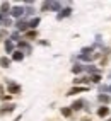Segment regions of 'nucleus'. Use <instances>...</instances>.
<instances>
[{
	"label": "nucleus",
	"mask_w": 111,
	"mask_h": 121,
	"mask_svg": "<svg viewBox=\"0 0 111 121\" xmlns=\"http://www.w3.org/2000/svg\"><path fill=\"white\" fill-rule=\"evenodd\" d=\"M43 10H48V9H51V2H43Z\"/></svg>",
	"instance_id": "5701e85b"
},
{
	"label": "nucleus",
	"mask_w": 111,
	"mask_h": 121,
	"mask_svg": "<svg viewBox=\"0 0 111 121\" xmlns=\"http://www.w3.org/2000/svg\"><path fill=\"white\" fill-rule=\"evenodd\" d=\"M89 80H91V78H75L74 82H75V84H89Z\"/></svg>",
	"instance_id": "aec40b11"
},
{
	"label": "nucleus",
	"mask_w": 111,
	"mask_h": 121,
	"mask_svg": "<svg viewBox=\"0 0 111 121\" xmlns=\"http://www.w3.org/2000/svg\"><path fill=\"white\" fill-rule=\"evenodd\" d=\"M108 114H109V109H108V108H99V109H98V116L104 118V116H108Z\"/></svg>",
	"instance_id": "9b49d317"
},
{
	"label": "nucleus",
	"mask_w": 111,
	"mask_h": 121,
	"mask_svg": "<svg viewBox=\"0 0 111 121\" xmlns=\"http://www.w3.org/2000/svg\"><path fill=\"white\" fill-rule=\"evenodd\" d=\"M0 67H4V68L10 67V60L7 58V56H2V58H0Z\"/></svg>",
	"instance_id": "1a4fd4ad"
},
{
	"label": "nucleus",
	"mask_w": 111,
	"mask_h": 121,
	"mask_svg": "<svg viewBox=\"0 0 111 121\" xmlns=\"http://www.w3.org/2000/svg\"><path fill=\"white\" fill-rule=\"evenodd\" d=\"M26 38H27V39H34V38H36V31H27V33H26Z\"/></svg>",
	"instance_id": "6ab92c4d"
},
{
	"label": "nucleus",
	"mask_w": 111,
	"mask_h": 121,
	"mask_svg": "<svg viewBox=\"0 0 111 121\" xmlns=\"http://www.w3.org/2000/svg\"><path fill=\"white\" fill-rule=\"evenodd\" d=\"M15 26H17V29L21 31V33H26L27 27H29V24H27V22H24V21H17V24H15Z\"/></svg>",
	"instance_id": "39448f33"
},
{
	"label": "nucleus",
	"mask_w": 111,
	"mask_h": 121,
	"mask_svg": "<svg viewBox=\"0 0 111 121\" xmlns=\"http://www.w3.org/2000/svg\"><path fill=\"white\" fill-rule=\"evenodd\" d=\"M85 70L89 72V73H92V75H96V73H98V68H96V67H92V65H89V67H85Z\"/></svg>",
	"instance_id": "f3484780"
},
{
	"label": "nucleus",
	"mask_w": 111,
	"mask_h": 121,
	"mask_svg": "<svg viewBox=\"0 0 111 121\" xmlns=\"http://www.w3.org/2000/svg\"><path fill=\"white\" fill-rule=\"evenodd\" d=\"M14 121H21V116H17V118H15V119H14Z\"/></svg>",
	"instance_id": "a878e982"
},
{
	"label": "nucleus",
	"mask_w": 111,
	"mask_h": 121,
	"mask_svg": "<svg viewBox=\"0 0 111 121\" xmlns=\"http://www.w3.org/2000/svg\"><path fill=\"white\" fill-rule=\"evenodd\" d=\"M22 58H24V53H22V51H15V53L12 55V60H14V61H21Z\"/></svg>",
	"instance_id": "9d476101"
},
{
	"label": "nucleus",
	"mask_w": 111,
	"mask_h": 121,
	"mask_svg": "<svg viewBox=\"0 0 111 121\" xmlns=\"http://www.w3.org/2000/svg\"><path fill=\"white\" fill-rule=\"evenodd\" d=\"M99 101H101L102 104H108V102L111 101V97H109V95H106V94H99Z\"/></svg>",
	"instance_id": "4468645a"
},
{
	"label": "nucleus",
	"mask_w": 111,
	"mask_h": 121,
	"mask_svg": "<svg viewBox=\"0 0 111 121\" xmlns=\"http://www.w3.org/2000/svg\"><path fill=\"white\" fill-rule=\"evenodd\" d=\"M91 80H92V82H96V84H98V82H99V80H101V77H99V73H96V75H92V77H91Z\"/></svg>",
	"instance_id": "b1692460"
},
{
	"label": "nucleus",
	"mask_w": 111,
	"mask_h": 121,
	"mask_svg": "<svg viewBox=\"0 0 111 121\" xmlns=\"http://www.w3.org/2000/svg\"><path fill=\"white\" fill-rule=\"evenodd\" d=\"M109 121H111V119H109Z\"/></svg>",
	"instance_id": "cd10ccee"
},
{
	"label": "nucleus",
	"mask_w": 111,
	"mask_h": 121,
	"mask_svg": "<svg viewBox=\"0 0 111 121\" xmlns=\"http://www.w3.org/2000/svg\"><path fill=\"white\" fill-rule=\"evenodd\" d=\"M60 7H62L60 2H51V9L53 10H60Z\"/></svg>",
	"instance_id": "412c9836"
},
{
	"label": "nucleus",
	"mask_w": 111,
	"mask_h": 121,
	"mask_svg": "<svg viewBox=\"0 0 111 121\" xmlns=\"http://www.w3.org/2000/svg\"><path fill=\"white\" fill-rule=\"evenodd\" d=\"M85 91H87V87H74V89L68 91L67 95H72V94H77V92H85Z\"/></svg>",
	"instance_id": "0eeeda50"
},
{
	"label": "nucleus",
	"mask_w": 111,
	"mask_h": 121,
	"mask_svg": "<svg viewBox=\"0 0 111 121\" xmlns=\"http://www.w3.org/2000/svg\"><path fill=\"white\" fill-rule=\"evenodd\" d=\"M82 70H84V68H82L80 65H74V67H72V73H80Z\"/></svg>",
	"instance_id": "a211bd4d"
},
{
	"label": "nucleus",
	"mask_w": 111,
	"mask_h": 121,
	"mask_svg": "<svg viewBox=\"0 0 111 121\" xmlns=\"http://www.w3.org/2000/svg\"><path fill=\"white\" fill-rule=\"evenodd\" d=\"M12 15H14V17H21V15L22 14H26V10L24 9H22V7H14V9H12V12H10Z\"/></svg>",
	"instance_id": "423d86ee"
},
{
	"label": "nucleus",
	"mask_w": 111,
	"mask_h": 121,
	"mask_svg": "<svg viewBox=\"0 0 111 121\" xmlns=\"http://www.w3.org/2000/svg\"><path fill=\"white\" fill-rule=\"evenodd\" d=\"M0 24L2 26H10V19L7 17V19H0Z\"/></svg>",
	"instance_id": "4be33fe9"
},
{
	"label": "nucleus",
	"mask_w": 111,
	"mask_h": 121,
	"mask_svg": "<svg viewBox=\"0 0 111 121\" xmlns=\"http://www.w3.org/2000/svg\"><path fill=\"white\" fill-rule=\"evenodd\" d=\"M82 106H84V101H75V102L72 104V111H80Z\"/></svg>",
	"instance_id": "6e6552de"
},
{
	"label": "nucleus",
	"mask_w": 111,
	"mask_h": 121,
	"mask_svg": "<svg viewBox=\"0 0 111 121\" xmlns=\"http://www.w3.org/2000/svg\"><path fill=\"white\" fill-rule=\"evenodd\" d=\"M19 48H22L26 53H31V46H29L27 43H24V41H19Z\"/></svg>",
	"instance_id": "f8f14e48"
},
{
	"label": "nucleus",
	"mask_w": 111,
	"mask_h": 121,
	"mask_svg": "<svg viewBox=\"0 0 111 121\" xmlns=\"http://www.w3.org/2000/svg\"><path fill=\"white\" fill-rule=\"evenodd\" d=\"M38 24H39V19H38V17H34L33 21H31V22H29V27H31V29H33V31H34V27L38 26Z\"/></svg>",
	"instance_id": "dca6fc26"
},
{
	"label": "nucleus",
	"mask_w": 111,
	"mask_h": 121,
	"mask_svg": "<svg viewBox=\"0 0 111 121\" xmlns=\"http://www.w3.org/2000/svg\"><path fill=\"white\" fill-rule=\"evenodd\" d=\"M70 14H72V9H68V7H67V9H63V10H60L58 12V15H57V19H63V17H68V15Z\"/></svg>",
	"instance_id": "20e7f679"
},
{
	"label": "nucleus",
	"mask_w": 111,
	"mask_h": 121,
	"mask_svg": "<svg viewBox=\"0 0 111 121\" xmlns=\"http://www.w3.org/2000/svg\"><path fill=\"white\" fill-rule=\"evenodd\" d=\"M12 50H14V43L12 41H5V51L7 53H12Z\"/></svg>",
	"instance_id": "2eb2a0df"
},
{
	"label": "nucleus",
	"mask_w": 111,
	"mask_h": 121,
	"mask_svg": "<svg viewBox=\"0 0 111 121\" xmlns=\"http://www.w3.org/2000/svg\"><path fill=\"white\" fill-rule=\"evenodd\" d=\"M15 109V104H4V106L2 108H0V114H5V112H12Z\"/></svg>",
	"instance_id": "7ed1b4c3"
},
{
	"label": "nucleus",
	"mask_w": 111,
	"mask_h": 121,
	"mask_svg": "<svg viewBox=\"0 0 111 121\" xmlns=\"http://www.w3.org/2000/svg\"><path fill=\"white\" fill-rule=\"evenodd\" d=\"M62 114L65 118H70L72 116V108H62Z\"/></svg>",
	"instance_id": "ddd939ff"
},
{
	"label": "nucleus",
	"mask_w": 111,
	"mask_h": 121,
	"mask_svg": "<svg viewBox=\"0 0 111 121\" xmlns=\"http://www.w3.org/2000/svg\"><path fill=\"white\" fill-rule=\"evenodd\" d=\"M12 10H10V5L7 4V2H4L2 4V10H0V19H7V15H9Z\"/></svg>",
	"instance_id": "f03ea898"
},
{
	"label": "nucleus",
	"mask_w": 111,
	"mask_h": 121,
	"mask_svg": "<svg viewBox=\"0 0 111 121\" xmlns=\"http://www.w3.org/2000/svg\"><path fill=\"white\" fill-rule=\"evenodd\" d=\"M109 77H111V73H109Z\"/></svg>",
	"instance_id": "bb28decb"
},
{
	"label": "nucleus",
	"mask_w": 111,
	"mask_h": 121,
	"mask_svg": "<svg viewBox=\"0 0 111 121\" xmlns=\"http://www.w3.org/2000/svg\"><path fill=\"white\" fill-rule=\"evenodd\" d=\"M4 38H5V31H2V33H0V41H2Z\"/></svg>",
	"instance_id": "393cba45"
},
{
	"label": "nucleus",
	"mask_w": 111,
	"mask_h": 121,
	"mask_svg": "<svg viewBox=\"0 0 111 121\" xmlns=\"http://www.w3.org/2000/svg\"><path fill=\"white\" fill-rule=\"evenodd\" d=\"M7 87H9V94H19L21 92V85H17L12 80H7Z\"/></svg>",
	"instance_id": "f257e3e1"
}]
</instances>
